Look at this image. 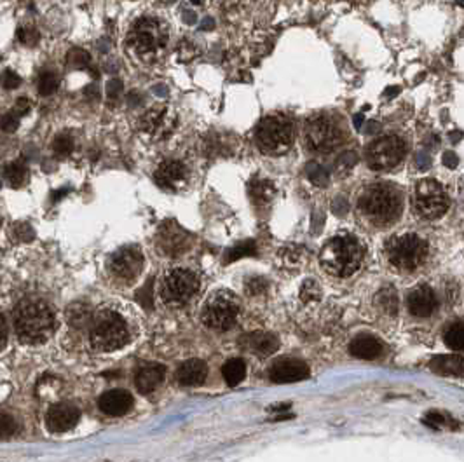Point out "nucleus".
I'll list each match as a JSON object with an SVG mask.
<instances>
[{
  "instance_id": "61",
  "label": "nucleus",
  "mask_w": 464,
  "mask_h": 462,
  "mask_svg": "<svg viewBox=\"0 0 464 462\" xmlns=\"http://www.w3.org/2000/svg\"><path fill=\"white\" fill-rule=\"evenodd\" d=\"M457 4H459V5H461V4H463V0H457Z\"/></svg>"
},
{
  "instance_id": "55",
  "label": "nucleus",
  "mask_w": 464,
  "mask_h": 462,
  "mask_svg": "<svg viewBox=\"0 0 464 462\" xmlns=\"http://www.w3.org/2000/svg\"><path fill=\"white\" fill-rule=\"evenodd\" d=\"M365 124H366V128L363 129V131H365L366 135H377L379 131H381V124H379V122L370 121V122H365Z\"/></svg>"
},
{
  "instance_id": "46",
  "label": "nucleus",
  "mask_w": 464,
  "mask_h": 462,
  "mask_svg": "<svg viewBox=\"0 0 464 462\" xmlns=\"http://www.w3.org/2000/svg\"><path fill=\"white\" fill-rule=\"evenodd\" d=\"M178 53H180V60L181 61H187V60H192V58L196 56L197 49H196V47H194L192 42L184 41L180 44V47H178Z\"/></svg>"
},
{
  "instance_id": "4",
  "label": "nucleus",
  "mask_w": 464,
  "mask_h": 462,
  "mask_svg": "<svg viewBox=\"0 0 464 462\" xmlns=\"http://www.w3.org/2000/svg\"><path fill=\"white\" fill-rule=\"evenodd\" d=\"M126 44L131 53L140 58L142 61L157 60L162 51L168 46V28L157 18H144L136 19L126 37Z\"/></svg>"
},
{
  "instance_id": "29",
  "label": "nucleus",
  "mask_w": 464,
  "mask_h": 462,
  "mask_svg": "<svg viewBox=\"0 0 464 462\" xmlns=\"http://www.w3.org/2000/svg\"><path fill=\"white\" fill-rule=\"evenodd\" d=\"M4 176L12 189H19L25 185L28 178V170L21 163H11L4 168Z\"/></svg>"
},
{
  "instance_id": "48",
  "label": "nucleus",
  "mask_w": 464,
  "mask_h": 462,
  "mask_svg": "<svg viewBox=\"0 0 464 462\" xmlns=\"http://www.w3.org/2000/svg\"><path fill=\"white\" fill-rule=\"evenodd\" d=\"M347 208H349V205H347V201L344 199V197H337L335 201H333V205H332V211L335 213L337 216L346 215Z\"/></svg>"
},
{
  "instance_id": "13",
  "label": "nucleus",
  "mask_w": 464,
  "mask_h": 462,
  "mask_svg": "<svg viewBox=\"0 0 464 462\" xmlns=\"http://www.w3.org/2000/svg\"><path fill=\"white\" fill-rule=\"evenodd\" d=\"M144 253L138 246H122L110 257L109 269L121 281H133L144 269Z\"/></svg>"
},
{
  "instance_id": "16",
  "label": "nucleus",
  "mask_w": 464,
  "mask_h": 462,
  "mask_svg": "<svg viewBox=\"0 0 464 462\" xmlns=\"http://www.w3.org/2000/svg\"><path fill=\"white\" fill-rule=\"evenodd\" d=\"M187 178H189V171H187L185 164L175 159L162 161L154 173L155 183L168 192L180 190L187 183Z\"/></svg>"
},
{
  "instance_id": "23",
  "label": "nucleus",
  "mask_w": 464,
  "mask_h": 462,
  "mask_svg": "<svg viewBox=\"0 0 464 462\" xmlns=\"http://www.w3.org/2000/svg\"><path fill=\"white\" fill-rule=\"evenodd\" d=\"M243 342H245V347L248 349L250 353L257 354L261 358L271 356L280 347V340L274 335L264 334V332H255V334L246 335V337H243Z\"/></svg>"
},
{
  "instance_id": "9",
  "label": "nucleus",
  "mask_w": 464,
  "mask_h": 462,
  "mask_svg": "<svg viewBox=\"0 0 464 462\" xmlns=\"http://www.w3.org/2000/svg\"><path fill=\"white\" fill-rule=\"evenodd\" d=\"M239 312V302L234 293L220 290L213 293L203 305V323L213 332H227L236 325Z\"/></svg>"
},
{
  "instance_id": "37",
  "label": "nucleus",
  "mask_w": 464,
  "mask_h": 462,
  "mask_svg": "<svg viewBox=\"0 0 464 462\" xmlns=\"http://www.w3.org/2000/svg\"><path fill=\"white\" fill-rule=\"evenodd\" d=\"M358 163V154L353 150L344 152L342 156L335 161V173L337 174H346L353 170Z\"/></svg>"
},
{
  "instance_id": "38",
  "label": "nucleus",
  "mask_w": 464,
  "mask_h": 462,
  "mask_svg": "<svg viewBox=\"0 0 464 462\" xmlns=\"http://www.w3.org/2000/svg\"><path fill=\"white\" fill-rule=\"evenodd\" d=\"M321 299V288L320 284L316 281L309 279L302 284V288H300V300L306 303H313L318 302Z\"/></svg>"
},
{
  "instance_id": "53",
  "label": "nucleus",
  "mask_w": 464,
  "mask_h": 462,
  "mask_svg": "<svg viewBox=\"0 0 464 462\" xmlns=\"http://www.w3.org/2000/svg\"><path fill=\"white\" fill-rule=\"evenodd\" d=\"M152 93H154L155 96H159V98H166V96H170V89H168L164 84H157V86L152 87Z\"/></svg>"
},
{
  "instance_id": "35",
  "label": "nucleus",
  "mask_w": 464,
  "mask_h": 462,
  "mask_svg": "<svg viewBox=\"0 0 464 462\" xmlns=\"http://www.w3.org/2000/svg\"><path fill=\"white\" fill-rule=\"evenodd\" d=\"M53 152L60 159L68 157L74 152V138L68 135H58L53 141Z\"/></svg>"
},
{
  "instance_id": "17",
  "label": "nucleus",
  "mask_w": 464,
  "mask_h": 462,
  "mask_svg": "<svg viewBox=\"0 0 464 462\" xmlns=\"http://www.w3.org/2000/svg\"><path fill=\"white\" fill-rule=\"evenodd\" d=\"M309 377V367L295 358H285L276 361L269 370V379L276 384H291Z\"/></svg>"
},
{
  "instance_id": "36",
  "label": "nucleus",
  "mask_w": 464,
  "mask_h": 462,
  "mask_svg": "<svg viewBox=\"0 0 464 462\" xmlns=\"http://www.w3.org/2000/svg\"><path fill=\"white\" fill-rule=\"evenodd\" d=\"M67 61L74 69H87L91 63V56L87 51L80 49V47H74V49L68 51Z\"/></svg>"
},
{
  "instance_id": "59",
  "label": "nucleus",
  "mask_w": 464,
  "mask_h": 462,
  "mask_svg": "<svg viewBox=\"0 0 464 462\" xmlns=\"http://www.w3.org/2000/svg\"><path fill=\"white\" fill-rule=\"evenodd\" d=\"M393 93H400V87H388V89H386V96H388V98H391Z\"/></svg>"
},
{
  "instance_id": "6",
  "label": "nucleus",
  "mask_w": 464,
  "mask_h": 462,
  "mask_svg": "<svg viewBox=\"0 0 464 462\" xmlns=\"http://www.w3.org/2000/svg\"><path fill=\"white\" fill-rule=\"evenodd\" d=\"M255 143L265 156H283L294 143V124L283 114L265 115L255 128Z\"/></svg>"
},
{
  "instance_id": "56",
  "label": "nucleus",
  "mask_w": 464,
  "mask_h": 462,
  "mask_svg": "<svg viewBox=\"0 0 464 462\" xmlns=\"http://www.w3.org/2000/svg\"><path fill=\"white\" fill-rule=\"evenodd\" d=\"M363 122H365V117H363V114H356L355 119H353V124H355V128L358 129V131H362Z\"/></svg>"
},
{
  "instance_id": "15",
  "label": "nucleus",
  "mask_w": 464,
  "mask_h": 462,
  "mask_svg": "<svg viewBox=\"0 0 464 462\" xmlns=\"http://www.w3.org/2000/svg\"><path fill=\"white\" fill-rule=\"evenodd\" d=\"M175 121L177 119L171 117L170 110L166 106H154V108L147 110L142 115L138 128H140V131L145 137H152L155 140H164L173 131Z\"/></svg>"
},
{
  "instance_id": "11",
  "label": "nucleus",
  "mask_w": 464,
  "mask_h": 462,
  "mask_svg": "<svg viewBox=\"0 0 464 462\" xmlns=\"http://www.w3.org/2000/svg\"><path fill=\"white\" fill-rule=\"evenodd\" d=\"M407 156V143L397 135L375 138L366 147V164L372 171H391Z\"/></svg>"
},
{
  "instance_id": "10",
  "label": "nucleus",
  "mask_w": 464,
  "mask_h": 462,
  "mask_svg": "<svg viewBox=\"0 0 464 462\" xmlns=\"http://www.w3.org/2000/svg\"><path fill=\"white\" fill-rule=\"evenodd\" d=\"M199 288V279L190 269L175 267L168 270L159 284V295L170 307H180L189 302Z\"/></svg>"
},
{
  "instance_id": "27",
  "label": "nucleus",
  "mask_w": 464,
  "mask_h": 462,
  "mask_svg": "<svg viewBox=\"0 0 464 462\" xmlns=\"http://www.w3.org/2000/svg\"><path fill=\"white\" fill-rule=\"evenodd\" d=\"M222 376L229 386H238L246 377V365L241 358H232L222 368Z\"/></svg>"
},
{
  "instance_id": "8",
  "label": "nucleus",
  "mask_w": 464,
  "mask_h": 462,
  "mask_svg": "<svg viewBox=\"0 0 464 462\" xmlns=\"http://www.w3.org/2000/svg\"><path fill=\"white\" fill-rule=\"evenodd\" d=\"M344 131L339 122L329 114H316L304 124L302 138L307 150L316 154H330L344 143Z\"/></svg>"
},
{
  "instance_id": "25",
  "label": "nucleus",
  "mask_w": 464,
  "mask_h": 462,
  "mask_svg": "<svg viewBox=\"0 0 464 462\" xmlns=\"http://www.w3.org/2000/svg\"><path fill=\"white\" fill-rule=\"evenodd\" d=\"M431 370L438 376L463 377L464 358L461 354H447V356H437L431 360Z\"/></svg>"
},
{
  "instance_id": "42",
  "label": "nucleus",
  "mask_w": 464,
  "mask_h": 462,
  "mask_svg": "<svg viewBox=\"0 0 464 462\" xmlns=\"http://www.w3.org/2000/svg\"><path fill=\"white\" fill-rule=\"evenodd\" d=\"M19 128V117L16 114H5L0 117V129L4 133H14Z\"/></svg>"
},
{
  "instance_id": "60",
  "label": "nucleus",
  "mask_w": 464,
  "mask_h": 462,
  "mask_svg": "<svg viewBox=\"0 0 464 462\" xmlns=\"http://www.w3.org/2000/svg\"><path fill=\"white\" fill-rule=\"evenodd\" d=\"M203 25H204V30H210V28H212L213 27V19L212 18H206V19H204V21H203Z\"/></svg>"
},
{
  "instance_id": "18",
  "label": "nucleus",
  "mask_w": 464,
  "mask_h": 462,
  "mask_svg": "<svg viewBox=\"0 0 464 462\" xmlns=\"http://www.w3.org/2000/svg\"><path fill=\"white\" fill-rule=\"evenodd\" d=\"M79 408H76L70 403H58V405L51 406L47 415H45V426L51 432L70 431L79 422Z\"/></svg>"
},
{
  "instance_id": "33",
  "label": "nucleus",
  "mask_w": 464,
  "mask_h": 462,
  "mask_svg": "<svg viewBox=\"0 0 464 462\" xmlns=\"http://www.w3.org/2000/svg\"><path fill=\"white\" fill-rule=\"evenodd\" d=\"M306 174H307V178L311 180V183H314L316 187H327L330 182L329 171H327L323 166H320V164H316V163L307 164Z\"/></svg>"
},
{
  "instance_id": "5",
  "label": "nucleus",
  "mask_w": 464,
  "mask_h": 462,
  "mask_svg": "<svg viewBox=\"0 0 464 462\" xmlns=\"http://www.w3.org/2000/svg\"><path fill=\"white\" fill-rule=\"evenodd\" d=\"M131 340L124 318L115 311H100L89 332L91 347L100 353H112Z\"/></svg>"
},
{
  "instance_id": "39",
  "label": "nucleus",
  "mask_w": 464,
  "mask_h": 462,
  "mask_svg": "<svg viewBox=\"0 0 464 462\" xmlns=\"http://www.w3.org/2000/svg\"><path fill=\"white\" fill-rule=\"evenodd\" d=\"M12 235H14V239L21 241V243H28V241H32V239L35 238V232L30 224L21 222V224H16L14 227H12Z\"/></svg>"
},
{
  "instance_id": "26",
  "label": "nucleus",
  "mask_w": 464,
  "mask_h": 462,
  "mask_svg": "<svg viewBox=\"0 0 464 462\" xmlns=\"http://www.w3.org/2000/svg\"><path fill=\"white\" fill-rule=\"evenodd\" d=\"M248 194L252 197V201L255 203L257 206H264L269 205L272 201V197H274L276 189L269 180L264 178H255L250 182L248 185Z\"/></svg>"
},
{
  "instance_id": "50",
  "label": "nucleus",
  "mask_w": 464,
  "mask_h": 462,
  "mask_svg": "<svg viewBox=\"0 0 464 462\" xmlns=\"http://www.w3.org/2000/svg\"><path fill=\"white\" fill-rule=\"evenodd\" d=\"M152 284H148V286H144V290L142 292H138V300H140L142 303H144L145 307H151L152 305Z\"/></svg>"
},
{
  "instance_id": "14",
  "label": "nucleus",
  "mask_w": 464,
  "mask_h": 462,
  "mask_svg": "<svg viewBox=\"0 0 464 462\" xmlns=\"http://www.w3.org/2000/svg\"><path fill=\"white\" fill-rule=\"evenodd\" d=\"M155 246L164 257H180L190 248V235L177 222H166L159 229Z\"/></svg>"
},
{
  "instance_id": "49",
  "label": "nucleus",
  "mask_w": 464,
  "mask_h": 462,
  "mask_svg": "<svg viewBox=\"0 0 464 462\" xmlns=\"http://www.w3.org/2000/svg\"><path fill=\"white\" fill-rule=\"evenodd\" d=\"M415 164H417V168L419 170H428V168L431 166V157L430 154H426V152H419L417 156H415Z\"/></svg>"
},
{
  "instance_id": "57",
  "label": "nucleus",
  "mask_w": 464,
  "mask_h": 462,
  "mask_svg": "<svg viewBox=\"0 0 464 462\" xmlns=\"http://www.w3.org/2000/svg\"><path fill=\"white\" fill-rule=\"evenodd\" d=\"M128 103L131 106H138V105H142V98H138V95H136V93H131V95L128 96Z\"/></svg>"
},
{
  "instance_id": "44",
  "label": "nucleus",
  "mask_w": 464,
  "mask_h": 462,
  "mask_svg": "<svg viewBox=\"0 0 464 462\" xmlns=\"http://www.w3.org/2000/svg\"><path fill=\"white\" fill-rule=\"evenodd\" d=\"M2 86L5 89H16V87L21 86V77L14 72V70H5L4 76H2Z\"/></svg>"
},
{
  "instance_id": "41",
  "label": "nucleus",
  "mask_w": 464,
  "mask_h": 462,
  "mask_svg": "<svg viewBox=\"0 0 464 462\" xmlns=\"http://www.w3.org/2000/svg\"><path fill=\"white\" fill-rule=\"evenodd\" d=\"M18 426L16 421L9 415H0V438H11L16 432Z\"/></svg>"
},
{
  "instance_id": "30",
  "label": "nucleus",
  "mask_w": 464,
  "mask_h": 462,
  "mask_svg": "<svg viewBox=\"0 0 464 462\" xmlns=\"http://www.w3.org/2000/svg\"><path fill=\"white\" fill-rule=\"evenodd\" d=\"M67 319H68V323H70V325L77 326V328L87 325V323L91 321L89 307H87L86 303H74V305L68 307Z\"/></svg>"
},
{
  "instance_id": "19",
  "label": "nucleus",
  "mask_w": 464,
  "mask_h": 462,
  "mask_svg": "<svg viewBox=\"0 0 464 462\" xmlns=\"http://www.w3.org/2000/svg\"><path fill=\"white\" fill-rule=\"evenodd\" d=\"M438 305V299L430 286H417L407 297V307L410 314L417 318H428L434 312Z\"/></svg>"
},
{
  "instance_id": "1",
  "label": "nucleus",
  "mask_w": 464,
  "mask_h": 462,
  "mask_svg": "<svg viewBox=\"0 0 464 462\" xmlns=\"http://www.w3.org/2000/svg\"><path fill=\"white\" fill-rule=\"evenodd\" d=\"M14 328L25 344H42L54 332V312L42 300H21L14 309Z\"/></svg>"
},
{
  "instance_id": "2",
  "label": "nucleus",
  "mask_w": 464,
  "mask_h": 462,
  "mask_svg": "<svg viewBox=\"0 0 464 462\" xmlns=\"http://www.w3.org/2000/svg\"><path fill=\"white\" fill-rule=\"evenodd\" d=\"M365 248L351 234H339L321 248L320 264L324 270L337 277H349L362 267Z\"/></svg>"
},
{
  "instance_id": "51",
  "label": "nucleus",
  "mask_w": 464,
  "mask_h": 462,
  "mask_svg": "<svg viewBox=\"0 0 464 462\" xmlns=\"http://www.w3.org/2000/svg\"><path fill=\"white\" fill-rule=\"evenodd\" d=\"M443 164H445L447 168H450V170H454V168L457 166L456 154H454V152H445V154H443Z\"/></svg>"
},
{
  "instance_id": "47",
  "label": "nucleus",
  "mask_w": 464,
  "mask_h": 462,
  "mask_svg": "<svg viewBox=\"0 0 464 462\" xmlns=\"http://www.w3.org/2000/svg\"><path fill=\"white\" fill-rule=\"evenodd\" d=\"M443 421H445V419H443V415H442V413H438V412H430L426 417H424V424L430 426V428H433V429L442 428Z\"/></svg>"
},
{
  "instance_id": "24",
  "label": "nucleus",
  "mask_w": 464,
  "mask_h": 462,
  "mask_svg": "<svg viewBox=\"0 0 464 462\" xmlns=\"http://www.w3.org/2000/svg\"><path fill=\"white\" fill-rule=\"evenodd\" d=\"M164 373H166L164 367H162V365H157V363H152V365H147V367L140 368V370H138V373H136V377H135L136 389L140 391L142 394L152 393V391L157 389L159 384L162 382V379H164Z\"/></svg>"
},
{
  "instance_id": "34",
  "label": "nucleus",
  "mask_w": 464,
  "mask_h": 462,
  "mask_svg": "<svg viewBox=\"0 0 464 462\" xmlns=\"http://www.w3.org/2000/svg\"><path fill=\"white\" fill-rule=\"evenodd\" d=\"M58 86H60V79L53 72H44L38 77L37 89L42 96H51L56 91Z\"/></svg>"
},
{
  "instance_id": "3",
  "label": "nucleus",
  "mask_w": 464,
  "mask_h": 462,
  "mask_svg": "<svg viewBox=\"0 0 464 462\" xmlns=\"http://www.w3.org/2000/svg\"><path fill=\"white\" fill-rule=\"evenodd\" d=\"M358 208L372 224L386 227L400 218L401 196L389 183H374L360 194Z\"/></svg>"
},
{
  "instance_id": "28",
  "label": "nucleus",
  "mask_w": 464,
  "mask_h": 462,
  "mask_svg": "<svg viewBox=\"0 0 464 462\" xmlns=\"http://www.w3.org/2000/svg\"><path fill=\"white\" fill-rule=\"evenodd\" d=\"M375 305L381 309L384 314L395 316L398 312V295L393 286H386L375 297Z\"/></svg>"
},
{
  "instance_id": "32",
  "label": "nucleus",
  "mask_w": 464,
  "mask_h": 462,
  "mask_svg": "<svg viewBox=\"0 0 464 462\" xmlns=\"http://www.w3.org/2000/svg\"><path fill=\"white\" fill-rule=\"evenodd\" d=\"M445 340L447 347L452 349V351H463L464 347V326L463 323H456V325L450 326L445 332Z\"/></svg>"
},
{
  "instance_id": "21",
  "label": "nucleus",
  "mask_w": 464,
  "mask_h": 462,
  "mask_svg": "<svg viewBox=\"0 0 464 462\" xmlns=\"http://www.w3.org/2000/svg\"><path fill=\"white\" fill-rule=\"evenodd\" d=\"M349 353L358 360H377L384 353V345L374 335H358L349 344Z\"/></svg>"
},
{
  "instance_id": "52",
  "label": "nucleus",
  "mask_w": 464,
  "mask_h": 462,
  "mask_svg": "<svg viewBox=\"0 0 464 462\" xmlns=\"http://www.w3.org/2000/svg\"><path fill=\"white\" fill-rule=\"evenodd\" d=\"M84 95L91 100H96L100 96V87L96 86V84H89V86L84 89Z\"/></svg>"
},
{
  "instance_id": "22",
  "label": "nucleus",
  "mask_w": 464,
  "mask_h": 462,
  "mask_svg": "<svg viewBox=\"0 0 464 462\" xmlns=\"http://www.w3.org/2000/svg\"><path fill=\"white\" fill-rule=\"evenodd\" d=\"M208 367L201 360H189L181 363V367L177 371V380L180 386L185 387H196L206 380Z\"/></svg>"
},
{
  "instance_id": "43",
  "label": "nucleus",
  "mask_w": 464,
  "mask_h": 462,
  "mask_svg": "<svg viewBox=\"0 0 464 462\" xmlns=\"http://www.w3.org/2000/svg\"><path fill=\"white\" fill-rule=\"evenodd\" d=\"M246 290H248L250 295H261L267 290V281L264 277H252L246 283Z\"/></svg>"
},
{
  "instance_id": "58",
  "label": "nucleus",
  "mask_w": 464,
  "mask_h": 462,
  "mask_svg": "<svg viewBox=\"0 0 464 462\" xmlns=\"http://www.w3.org/2000/svg\"><path fill=\"white\" fill-rule=\"evenodd\" d=\"M184 21H185V23H189V25L196 23V14H194L192 11H185Z\"/></svg>"
},
{
  "instance_id": "7",
  "label": "nucleus",
  "mask_w": 464,
  "mask_h": 462,
  "mask_svg": "<svg viewBox=\"0 0 464 462\" xmlns=\"http://www.w3.org/2000/svg\"><path fill=\"white\" fill-rule=\"evenodd\" d=\"M386 258L395 269L401 273H414L428 258V243L417 234L393 235L384 246Z\"/></svg>"
},
{
  "instance_id": "40",
  "label": "nucleus",
  "mask_w": 464,
  "mask_h": 462,
  "mask_svg": "<svg viewBox=\"0 0 464 462\" xmlns=\"http://www.w3.org/2000/svg\"><path fill=\"white\" fill-rule=\"evenodd\" d=\"M16 35H18L19 42L25 44V46H34L38 41V32L34 27H21L16 32Z\"/></svg>"
},
{
  "instance_id": "45",
  "label": "nucleus",
  "mask_w": 464,
  "mask_h": 462,
  "mask_svg": "<svg viewBox=\"0 0 464 462\" xmlns=\"http://www.w3.org/2000/svg\"><path fill=\"white\" fill-rule=\"evenodd\" d=\"M122 89H124V86H122L121 79H112L107 82V96L110 100H118L122 95Z\"/></svg>"
},
{
  "instance_id": "54",
  "label": "nucleus",
  "mask_w": 464,
  "mask_h": 462,
  "mask_svg": "<svg viewBox=\"0 0 464 462\" xmlns=\"http://www.w3.org/2000/svg\"><path fill=\"white\" fill-rule=\"evenodd\" d=\"M5 338H8V326H5V319L0 312V347L5 344Z\"/></svg>"
},
{
  "instance_id": "31",
  "label": "nucleus",
  "mask_w": 464,
  "mask_h": 462,
  "mask_svg": "<svg viewBox=\"0 0 464 462\" xmlns=\"http://www.w3.org/2000/svg\"><path fill=\"white\" fill-rule=\"evenodd\" d=\"M257 255V246L253 241H245V243L236 244L234 248H230L225 253L223 258V264H230V262H236L243 257H255Z\"/></svg>"
},
{
  "instance_id": "12",
  "label": "nucleus",
  "mask_w": 464,
  "mask_h": 462,
  "mask_svg": "<svg viewBox=\"0 0 464 462\" xmlns=\"http://www.w3.org/2000/svg\"><path fill=\"white\" fill-rule=\"evenodd\" d=\"M449 196L442 183L437 180L426 178L421 180L415 185L414 192V209L415 213L424 220H437L443 216L449 209Z\"/></svg>"
},
{
  "instance_id": "20",
  "label": "nucleus",
  "mask_w": 464,
  "mask_h": 462,
  "mask_svg": "<svg viewBox=\"0 0 464 462\" xmlns=\"http://www.w3.org/2000/svg\"><path fill=\"white\" fill-rule=\"evenodd\" d=\"M98 406L103 413H107V415L110 417L124 415V413L133 406V396L128 391L122 389L109 391V393L100 396Z\"/></svg>"
}]
</instances>
